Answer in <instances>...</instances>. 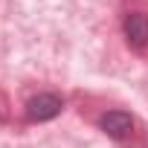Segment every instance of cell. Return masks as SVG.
<instances>
[{
    "label": "cell",
    "instance_id": "obj_1",
    "mask_svg": "<svg viewBox=\"0 0 148 148\" xmlns=\"http://www.w3.org/2000/svg\"><path fill=\"white\" fill-rule=\"evenodd\" d=\"M61 108H64L61 96H55V93H38V96H32L26 102V116L32 122H47V119H55L61 113Z\"/></svg>",
    "mask_w": 148,
    "mask_h": 148
},
{
    "label": "cell",
    "instance_id": "obj_2",
    "mask_svg": "<svg viewBox=\"0 0 148 148\" xmlns=\"http://www.w3.org/2000/svg\"><path fill=\"white\" fill-rule=\"evenodd\" d=\"M99 128L110 136V139H128L134 134V119L131 113L125 110H108L102 119H99Z\"/></svg>",
    "mask_w": 148,
    "mask_h": 148
},
{
    "label": "cell",
    "instance_id": "obj_3",
    "mask_svg": "<svg viewBox=\"0 0 148 148\" xmlns=\"http://www.w3.org/2000/svg\"><path fill=\"white\" fill-rule=\"evenodd\" d=\"M122 29H125V38H128L131 47L142 49V47L148 44V15H145V12H128Z\"/></svg>",
    "mask_w": 148,
    "mask_h": 148
}]
</instances>
